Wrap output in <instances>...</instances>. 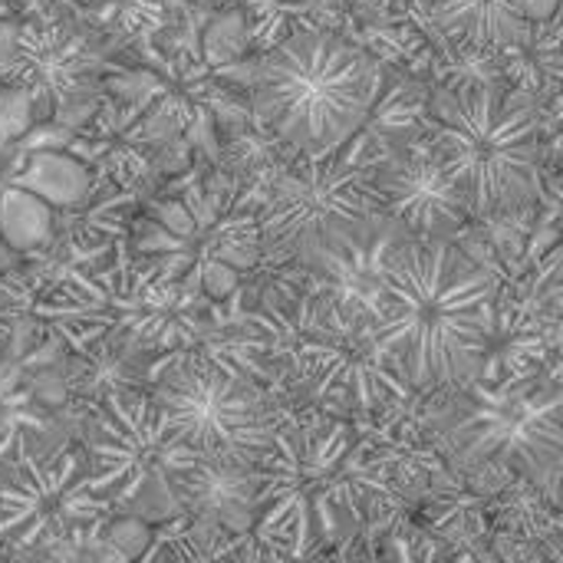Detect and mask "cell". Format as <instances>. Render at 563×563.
Returning a JSON list of instances; mask_svg holds the SVG:
<instances>
[{
  "mask_svg": "<svg viewBox=\"0 0 563 563\" xmlns=\"http://www.w3.org/2000/svg\"><path fill=\"white\" fill-rule=\"evenodd\" d=\"M492 284L452 238H402L379 277V313L402 340L399 373L412 389H455L488 356Z\"/></svg>",
  "mask_w": 563,
  "mask_h": 563,
  "instance_id": "obj_1",
  "label": "cell"
},
{
  "mask_svg": "<svg viewBox=\"0 0 563 563\" xmlns=\"http://www.w3.org/2000/svg\"><path fill=\"white\" fill-rule=\"evenodd\" d=\"M274 363H284L300 386L317 399H346L353 409L369 412L386 396H409L399 373V327L336 294H294L247 313Z\"/></svg>",
  "mask_w": 563,
  "mask_h": 563,
  "instance_id": "obj_2",
  "label": "cell"
},
{
  "mask_svg": "<svg viewBox=\"0 0 563 563\" xmlns=\"http://www.w3.org/2000/svg\"><path fill=\"white\" fill-rule=\"evenodd\" d=\"M386 495V459L350 426L277 429L257 462V541H290V554H313L317 541H340V521Z\"/></svg>",
  "mask_w": 563,
  "mask_h": 563,
  "instance_id": "obj_3",
  "label": "cell"
},
{
  "mask_svg": "<svg viewBox=\"0 0 563 563\" xmlns=\"http://www.w3.org/2000/svg\"><path fill=\"white\" fill-rule=\"evenodd\" d=\"M376 145V135L363 125L343 145L287 165L261 205L264 257L310 271L317 261L393 224L376 198L383 162Z\"/></svg>",
  "mask_w": 563,
  "mask_h": 563,
  "instance_id": "obj_4",
  "label": "cell"
},
{
  "mask_svg": "<svg viewBox=\"0 0 563 563\" xmlns=\"http://www.w3.org/2000/svg\"><path fill=\"white\" fill-rule=\"evenodd\" d=\"M376 102L369 59L327 30H297L257 63L254 115L300 155H320L356 135Z\"/></svg>",
  "mask_w": 563,
  "mask_h": 563,
  "instance_id": "obj_5",
  "label": "cell"
},
{
  "mask_svg": "<svg viewBox=\"0 0 563 563\" xmlns=\"http://www.w3.org/2000/svg\"><path fill=\"white\" fill-rule=\"evenodd\" d=\"M426 122L472 214L521 208L541 191V122L528 99L455 82L429 99Z\"/></svg>",
  "mask_w": 563,
  "mask_h": 563,
  "instance_id": "obj_6",
  "label": "cell"
},
{
  "mask_svg": "<svg viewBox=\"0 0 563 563\" xmlns=\"http://www.w3.org/2000/svg\"><path fill=\"white\" fill-rule=\"evenodd\" d=\"M261 205L238 185H191L152 205L132 254L162 280L211 297H234L264 261Z\"/></svg>",
  "mask_w": 563,
  "mask_h": 563,
  "instance_id": "obj_7",
  "label": "cell"
},
{
  "mask_svg": "<svg viewBox=\"0 0 563 563\" xmlns=\"http://www.w3.org/2000/svg\"><path fill=\"white\" fill-rule=\"evenodd\" d=\"M218 303L181 280H162L145 261L115 247V261L99 271L69 267L59 290L33 300L30 317L43 323H102L125 330L158 353H201L224 327Z\"/></svg>",
  "mask_w": 563,
  "mask_h": 563,
  "instance_id": "obj_8",
  "label": "cell"
},
{
  "mask_svg": "<svg viewBox=\"0 0 563 563\" xmlns=\"http://www.w3.org/2000/svg\"><path fill=\"white\" fill-rule=\"evenodd\" d=\"M439 429L462 472H515L551 488L563 475V379L538 369L498 389L468 379Z\"/></svg>",
  "mask_w": 563,
  "mask_h": 563,
  "instance_id": "obj_9",
  "label": "cell"
},
{
  "mask_svg": "<svg viewBox=\"0 0 563 563\" xmlns=\"http://www.w3.org/2000/svg\"><path fill=\"white\" fill-rule=\"evenodd\" d=\"M89 488L112 511L162 521L185 515L175 478L198 449L181 442L152 393H106L89 406Z\"/></svg>",
  "mask_w": 563,
  "mask_h": 563,
  "instance_id": "obj_10",
  "label": "cell"
},
{
  "mask_svg": "<svg viewBox=\"0 0 563 563\" xmlns=\"http://www.w3.org/2000/svg\"><path fill=\"white\" fill-rule=\"evenodd\" d=\"M36 92L0 86V251H36L53 234V214L86 201L89 168L69 155L56 132L33 125Z\"/></svg>",
  "mask_w": 563,
  "mask_h": 563,
  "instance_id": "obj_11",
  "label": "cell"
},
{
  "mask_svg": "<svg viewBox=\"0 0 563 563\" xmlns=\"http://www.w3.org/2000/svg\"><path fill=\"white\" fill-rule=\"evenodd\" d=\"M152 396L168 412L175 435L198 452L261 462L280 429L254 379L201 353L175 356L155 379Z\"/></svg>",
  "mask_w": 563,
  "mask_h": 563,
  "instance_id": "obj_12",
  "label": "cell"
},
{
  "mask_svg": "<svg viewBox=\"0 0 563 563\" xmlns=\"http://www.w3.org/2000/svg\"><path fill=\"white\" fill-rule=\"evenodd\" d=\"M112 515V505L89 488L86 445L16 452L0 475V548L7 551H46Z\"/></svg>",
  "mask_w": 563,
  "mask_h": 563,
  "instance_id": "obj_13",
  "label": "cell"
},
{
  "mask_svg": "<svg viewBox=\"0 0 563 563\" xmlns=\"http://www.w3.org/2000/svg\"><path fill=\"white\" fill-rule=\"evenodd\" d=\"M16 82L46 96L56 122L69 125L92 109L102 89V53L69 23L59 20H30L13 36Z\"/></svg>",
  "mask_w": 563,
  "mask_h": 563,
  "instance_id": "obj_14",
  "label": "cell"
},
{
  "mask_svg": "<svg viewBox=\"0 0 563 563\" xmlns=\"http://www.w3.org/2000/svg\"><path fill=\"white\" fill-rule=\"evenodd\" d=\"M63 343V373L73 402L92 406L106 393L142 389L152 393L162 369L175 360L172 353H158L145 340L102 327V323H49Z\"/></svg>",
  "mask_w": 563,
  "mask_h": 563,
  "instance_id": "obj_15",
  "label": "cell"
},
{
  "mask_svg": "<svg viewBox=\"0 0 563 563\" xmlns=\"http://www.w3.org/2000/svg\"><path fill=\"white\" fill-rule=\"evenodd\" d=\"M383 214L412 238H452L468 221V198L449 162L432 152H399L376 168Z\"/></svg>",
  "mask_w": 563,
  "mask_h": 563,
  "instance_id": "obj_16",
  "label": "cell"
},
{
  "mask_svg": "<svg viewBox=\"0 0 563 563\" xmlns=\"http://www.w3.org/2000/svg\"><path fill=\"white\" fill-rule=\"evenodd\" d=\"M188 518L231 538H251L257 525V462L228 452H195L175 478Z\"/></svg>",
  "mask_w": 563,
  "mask_h": 563,
  "instance_id": "obj_17",
  "label": "cell"
},
{
  "mask_svg": "<svg viewBox=\"0 0 563 563\" xmlns=\"http://www.w3.org/2000/svg\"><path fill=\"white\" fill-rule=\"evenodd\" d=\"M432 20L478 46H511L528 33V0H435Z\"/></svg>",
  "mask_w": 563,
  "mask_h": 563,
  "instance_id": "obj_18",
  "label": "cell"
},
{
  "mask_svg": "<svg viewBox=\"0 0 563 563\" xmlns=\"http://www.w3.org/2000/svg\"><path fill=\"white\" fill-rule=\"evenodd\" d=\"M86 20L109 26L125 40H142L165 20V0H73Z\"/></svg>",
  "mask_w": 563,
  "mask_h": 563,
  "instance_id": "obj_19",
  "label": "cell"
}]
</instances>
